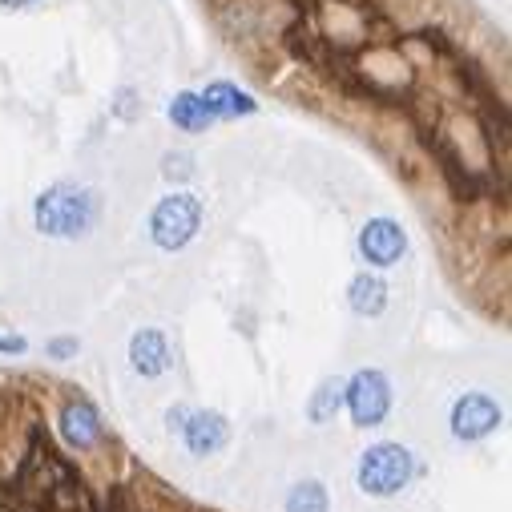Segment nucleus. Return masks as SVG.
<instances>
[{"instance_id":"obj_1","label":"nucleus","mask_w":512,"mask_h":512,"mask_svg":"<svg viewBox=\"0 0 512 512\" xmlns=\"http://www.w3.org/2000/svg\"><path fill=\"white\" fill-rule=\"evenodd\" d=\"M33 214H37V230L41 234H49V238H81L97 222V198H93V190H85L77 182H57L37 198Z\"/></svg>"},{"instance_id":"obj_2","label":"nucleus","mask_w":512,"mask_h":512,"mask_svg":"<svg viewBox=\"0 0 512 512\" xmlns=\"http://www.w3.org/2000/svg\"><path fill=\"white\" fill-rule=\"evenodd\" d=\"M412 476H416V460L404 444H371L359 456V472H355L367 496H396L408 488Z\"/></svg>"},{"instance_id":"obj_3","label":"nucleus","mask_w":512,"mask_h":512,"mask_svg":"<svg viewBox=\"0 0 512 512\" xmlns=\"http://www.w3.org/2000/svg\"><path fill=\"white\" fill-rule=\"evenodd\" d=\"M202 226V202L194 194H170L154 206L150 218V234L162 250H182Z\"/></svg>"},{"instance_id":"obj_4","label":"nucleus","mask_w":512,"mask_h":512,"mask_svg":"<svg viewBox=\"0 0 512 512\" xmlns=\"http://www.w3.org/2000/svg\"><path fill=\"white\" fill-rule=\"evenodd\" d=\"M343 404H347L355 428H375V424L388 420V412H392V388H388V379H383V371H371V367L355 371L347 379Z\"/></svg>"},{"instance_id":"obj_5","label":"nucleus","mask_w":512,"mask_h":512,"mask_svg":"<svg viewBox=\"0 0 512 512\" xmlns=\"http://www.w3.org/2000/svg\"><path fill=\"white\" fill-rule=\"evenodd\" d=\"M500 420H504V412H500V404H496L492 396L468 392V396H460V400L452 404V420H448V424H452V436H456V440L476 444V440H484L488 432H496Z\"/></svg>"},{"instance_id":"obj_6","label":"nucleus","mask_w":512,"mask_h":512,"mask_svg":"<svg viewBox=\"0 0 512 512\" xmlns=\"http://www.w3.org/2000/svg\"><path fill=\"white\" fill-rule=\"evenodd\" d=\"M408 250V234L400 222L392 218H371L363 230H359V254L371 263V267H392L404 259Z\"/></svg>"},{"instance_id":"obj_7","label":"nucleus","mask_w":512,"mask_h":512,"mask_svg":"<svg viewBox=\"0 0 512 512\" xmlns=\"http://www.w3.org/2000/svg\"><path fill=\"white\" fill-rule=\"evenodd\" d=\"M61 440H65L69 448H77V452L97 448V444H101V416H97V408L85 404V400L65 404V408H61Z\"/></svg>"},{"instance_id":"obj_8","label":"nucleus","mask_w":512,"mask_h":512,"mask_svg":"<svg viewBox=\"0 0 512 512\" xmlns=\"http://www.w3.org/2000/svg\"><path fill=\"white\" fill-rule=\"evenodd\" d=\"M182 440L194 456H214L226 448L230 440V424L218 416V412H190L186 424H182Z\"/></svg>"},{"instance_id":"obj_9","label":"nucleus","mask_w":512,"mask_h":512,"mask_svg":"<svg viewBox=\"0 0 512 512\" xmlns=\"http://www.w3.org/2000/svg\"><path fill=\"white\" fill-rule=\"evenodd\" d=\"M130 363H134V371H138V375L158 379V375H162V371L174 363L166 335H162L158 327H142V331L130 339Z\"/></svg>"},{"instance_id":"obj_10","label":"nucleus","mask_w":512,"mask_h":512,"mask_svg":"<svg viewBox=\"0 0 512 512\" xmlns=\"http://www.w3.org/2000/svg\"><path fill=\"white\" fill-rule=\"evenodd\" d=\"M198 97H202V105L210 109V117H246V113L259 109L250 93H242V89H234V85H226V81L206 85V93H198Z\"/></svg>"},{"instance_id":"obj_11","label":"nucleus","mask_w":512,"mask_h":512,"mask_svg":"<svg viewBox=\"0 0 512 512\" xmlns=\"http://www.w3.org/2000/svg\"><path fill=\"white\" fill-rule=\"evenodd\" d=\"M347 303L355 315H383V307H388V283H383L379 275H355L351 287H347Z\"/></svg>"},{"instance_id":"obj_12","label":"nucleus","mask_w":512,"mask_h":512,"mask_svg":"<svg viewBox=\"0 0 512 512\" xmlns=\"http://www.w3.org/2000/svg\"><path fill=\"white\" fill-rule=\"evenodd\" d=\"M170 121L178 125V130H186V134H202L214 117H210V109L202 105L198 93H178V97L170 101Z\"/></svg>"},{"instance_id":"obj_13","label":"nucleus","mask_w":512,"mask_h":512,"mask_svg":"<svg viewBox=\"0 0 512 512\" xmlns=\"http://www.w3.org/2000/svg\"><path fill=\"white\" fill-rule=\"evenodd\" d=\"M287 512H331L327 488H323L319 480H299V484L287 492Z\"/></svg>"},{"instance_id":"obj_14","label":"nucleus","mask_w":512,"mask_h":512,"mask_svg":"<svg viewBox=\"0 0 512 512\" xmlns=\"http://www.w3.org/2000/svg\"><path fill=\"white\" fill-rule=\"evenodd\" d=\"M339 404H343V392H339V383H323V388L311 396V420L315 424H327L335 412H339Z\"/></svg>"},{"instance_id":"obj_15","label":"nucleus","mask_w":512,"mask_h":512,"mask_svg":"<svg viewBox=\"0 0 512 512\" xmlns=\"http://www.w3.org/2000/svg\"><path fill=\"white\" fill-rule=\"evenodd\" d=\"M77 351H81V343H77L73 335H61V339L49 343V355H53V359H73Z\"/></svg>"},{"instance_id":"obj_16","label":"nucleus","mask_w":512,"mask_h":512,"mask_svg":"<svg viewBox=\"0 0 512 512\" xmlns=\"http://www.w3.org/2000/svg\"><path fill=\"white\" fill-rule=\"evenodd\" d=\"M166 174H170V178H190V158H186V154L166 158Z\"/></svg>"},{"instance_id":"obj_17","label":"nucleus","mask_w":512,"mask_h":512,"mask_svg":"<svg viewBox=\"0 0 512 512\" xmlns=\"http://www.w3.org/2000/svg\"><path fill=\"white\" fill-rule=\"evenodd\" d=\"M186 416H190V408H186V404H174V408L166 412V428H170V432H182Z\"/></svg>"},{"instance_id":"obj_18","label":"nucleus","mask_w":512,"mask_h":512,"mask_svg":"<svg viewBox=\"0 0 512 512\" xmlns=\"http://www.w3.org/2000/svg\"><path fill=\"white\" fill-rule=\"evenodd\" d=\"M29 343L21 339V335H0V351H5V355H21Z\"/></svg>"},{"instance_id":"obj_19","label":"nucleus","mask_w":512,"mask_h":512,"mask_svg":"<svg viewBox=\"0 0 512 512\" xmlns=\"http://www.w3.org/2000/svg\"><path fill=\"white\" fill-rule=\"evenodd\" d=\"M0 5H9V9H25V5H33V0H0Z\"/></svg>"}]
</instances>
